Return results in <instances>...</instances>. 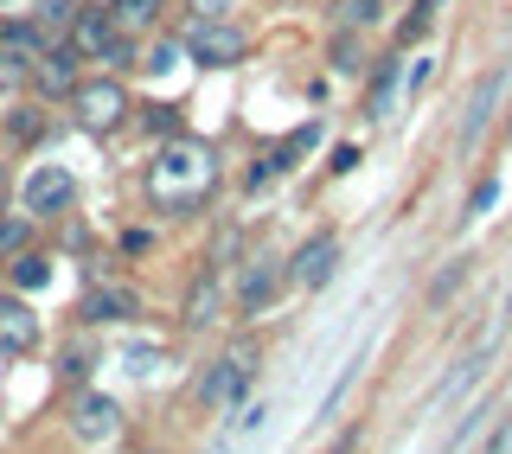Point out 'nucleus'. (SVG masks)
<instances>
[{
	"label": "nucleus",
	"mask_w": 512,
	"mask_h": 454,
	"mask_svg": "<svg viewBox=\"0 0 512 454\" xmlns=\"http://www.w3.org/2000/svg\"><path fill=\"white\" fill-rule=\"evenodd\" d=\"M250 371H256V346L244 339V346H231L224 359L199 378V403L205 410H237L244 403V391H250Z\"/></svg>",
	"instance_id": "4"
},
{
	"label": "nucleus",
	"mask_w": 512,
	"mask_h": 454,
	"mask_svg": "<svg viewBox=\"0 0 512 454\" xmlns=\"http://www.w3.org/2000/svg\"><path fill=\"white\" fill-rule=\"evenodd\" d=\"M218 307H224V275H218V269H205L199 282L186 288L180 320H186V327H212V320H218Z\"/></svg>",
	"instance_id": "13"
},
{
	"label": "nucleus",
	"mask_w": 512,
	"mask_h": 454,
	"mask_svg": "<svg viewBox=\"0 0 512 454\" xmlns=\"http://www.w3.org/2000/svg\"><path fill=\"white\" fill-rule=\"evenodd\" d=\"M397 84H404V58H384L372 71V84H365V116L372 122H384L397 109Z\"/></svg>",
	"instance_id": "14"
},
{
	"label": "nucleus",
	"mask_w": 512,
	"mask_h": 454,
	"mask_svg": "<svg viewBox=\"0 0 512 454\" xmlns=\"http://www.w3.org/2000/svg\"><path fill=\"white\" fill-rule=\"evenodd\" d=\"M141 128H148V135H160V141H173V135L186 128V116H180L173 103H148V109H141Z\"/></svg>",
	"instance_id": "20"
},
{
	"label": "nucleus",
	"mask_w": 512,
	"mask_h": 454,
	"mask_svg": "<svg viewBox=\"0 0 512 454\" xmlns=\"http://www.w3.org/2000/svg\"><path fill=\"white\" fill-rule=\"evenodd\" d=\"M340 231H314L308 243H301L295 256H288V282H301V288H327L333 282V269H340Z\"/></svg>",
	"instance_id": "8"
},
{
	"label": "nucleus",
	"mask_w": 512,
	"mask_h": 454,
	"mask_svg": "<svg viewBox=\"0 0 512 454\" xmlns=\"http://www.w3.org/2000/svg\"><path fill=\"white\" fill-rule=\"evenodd\" d=\"M244 52H250V39L231 20H192L186 26V58H199L205 71H231V64H244Z\"/></svg>",
	"instance_id": "6"
},
{
	"label": "nucleus",
	"mask_w": 512,
	"mask_h": 454,
	"mask_svg": "<svg viewBox=\"0 0 512 454\" xmlns=\"http://www.w3.org/2000/svg\"><path fill=\"white\" fill-rule=\"evenodd\" d=\"M180 58H186V39H160L154 52H148V71H173Z\"/></svg>",
	"instance_id": "26"
},
{
	"label": "nucleus",
	"mask_w": 512,
	"mask_h": 454,
	"mask_svg": "<svg viewBox=\"0 0 512 454\" xmlns=\"http://www.w3.org/2000/svg\"><path fill=\"white\" fill-rule=\"evenodd\" d=\"M26 77H32V64H20V58H7V52H0V90H20Z\"/></svg>",
	"instance_id": "29"
},
{
	"label": "nucleus",
	"mask_w": 512,
	"mask_h": 454,
	"mask_svg": "<svg viewBox=\"0 0 512 454\" xmlns=\"http://www.w3.org/2000/svg\"><path fill=\"white\" fill-rule=\"evenodd\" d=\"M64 39H71L84 58H103V64H128V58H135V32H122L109 7H84Z\"/></svg>",
	"instance_id": "3"
},
{
	"label": "nucleus",
	"mask_w": 512,
	"mask_h": 454,
	"mask_svg": "<svg viewBox=\"0 0 512 454\" xmlns=\"http://www.w3.org/2000/svg\"><path fill=\"white\" fill-rule=\"evenodd\" d=\"M154 365H160V352H154V346H128V352H122V371H128V378H148Z\"/></svg>",
	"instance_id": "25"
},
{
	"label": "nucleus",
	"mask_w": 512,
	"mask_h": 454,
	"mask_svg": "<svg viewBox=\"0 0 512 454\" xmlns=\"http://www.w3.org/2000/svg\"><path fill=\"white\" fill-rule=\"evenodd\" d=\"M436 7H442V0H416V13L404 20V39H423V32L436 26Z\"/></svg>",
	"instance_id": "27"
},
{
	"label": "nucleus",
	"mask_w": 512,
	"mask_h": 454,
	"mask_svg": "<svg viewBox=\"0 0 512 454\" xmlns=\"http://www.w3.org/2000/svg\"><path fill=\"white\" fill-rule=\"evenodd\" d=\"M71 435H77V442H116V435H122V403L103 397V391H77Z\"/></svg>",
	"instance_id": "9"
},
{
	"label": "nucleus",
	"mask_w": 512,
	"mask_h": 454,
	"mask_svg": "<svg viewBox=\"0 0 512 454\" xmlns=\"http://www.w3.org/2000/svg\"><path fill=\"white\" fill-rule=\"evenodd\" d=\"M276 288H282V263H269V256H256V263H244L237 269V307H244V314H263L269 301H276Z\"/></svg>",
	"instance_id": "10"
},
{
	"label": "nucleus",
	"mask_w": 512,
	"mask_h": 454,
	"mask_svg": "<svg viewBox=\"0 0 512 454\" xmlns=\"http://www.w3.org/2000/svg\"><path fill=\"white\" fill-rule=\"evenodd\" d=\"M77 205V180L64 167H32L26 180H20V212L32 224H45V218H64Z\"/></svg>",
	"instance_id": "5"
},
{
	"label": "nucleus",
	"mask_w": 512,
	"mask_h": 454,
	"mask_svg": "<svg viewBox=\"0 0 512 454\" xmlns=\"http://www.w3.org/2000/svg\"><path fill=\"white\" fill-rule=\"evenodd\" d=\"M186 7H192V20H224L237 0H186Z\"/></svg>",
	"instance_id": "31"
},
{
	"label": "nucleus",
	"mask_w": 512,
	"mask_h": 454,
	"mask_svg": "<svg viewBox=\"0 0 512 454\" xmlns=\"http://www.w3.org/2000/svg\"><path fill=\"white\" fill-rule=\"evenodd\" d=\"M327 64H333V71H340V77H359L365 71V52H359V32H333V45H327Z\"/></svg>",
	"instance_id": "17"
},
{
	"label": "nucleus",
	"mask_w": 512,
	"mask_h": 454,
	"mask_svg": "<svg viewBox=\"0 0 512 454\" xmlns=\"http://www.w3.org/2000/svg\"><path fill=\"white\" fill-rule=\"evenodd\" d=\"M26 231H32V218H26V212H20V218H7V224H0V243H20V237H26Z\"/></svg>",
	"instance_id": "33"
},
{
	"label": "nucleus",
	"mask_w": 512,
	"mask_h": 454,
	"mask_svg": "<svg viewBox=\"0 0 512 454\" xmlns=\"http://www.w3.org/2000/svg\"><path fill=\"white\" fill-rule=\"evenodd\" d=\"M32 346H39V314H32L26 301H0V352L20 359Z\"/></svg>",
	"instance_id": "12"
},
{
	"label": "nucleus",
	"mask_w": 512,
	"mask_h": 454,
	"mask_svg": "<svg viewBox=\"0 0 512 454\" xmlns=\"http://www.w3.org/2000/svg\"><path fill=\"white\" fill-rule=\"evenodd\" d=\"M384 13V0H340V26H352V32H365Z\"/></svg>",
	"instance_id": "22"
},
{
	"label": "nucleus",
	"mask_w": 512,
	"mask_h": 454,
	"mask_svg": "<svg viewBox=\"0 0 512 454\" xmlns=\"http://www.w3.org/2000/svg\"><path fill=\"white\" fill-rule=\"evenodd\" d=\"M506 314H512V295H506Z\"/></svg>",
	"instance_id": "36"
},
{
	"label": "nucleus",
	"mask_w": 512,
	"mask_h": 454,
	"mask_svg": "<svg viewBox=\"0 0 512 454\" xmlns=\"http://www.w3.org/2000/svg\"><path fill=\"white\" fill-rule=\"evenodd\" d=\"M39 96H71L77 84H84V52H77L71 39L64 45H45L39 58H32V77H26Z\"/></svg>",
	"instance_id": "7"
},
{
	"label": "nucleus",
	"mask_w": 512,
	"mask_h": 454,
	"mask_svg": "<svg viewBox=\"0 0 512 454\" xmlns=\"http://www.w3.org/2000/svg\"><path fill=\"white\" fill-rule=\"evenodd\" d=\"M90 7H116V0H90Z\"/></svg>",
	"instance_id": "35"
},
{
	"label": "nucleus",
	"mask_w": 512,
	"mask_h": 454,
	"mask_svg": "<svg viewBox=\"0 0 512 454\" xmlns=\"http://www.w3.org/2000/svg\"><path fill=\"white\" fill-rule=\"evenodd\" d=\"M7 135L13 141H39L45 135V116H39V109H13V116H7Z\"/></svg>",
	"instance_id": "23"
},
{
	"label": "nucleus",
	"mask_w": 512,
	"mask_h": 454,
	"mask_svg": "<svg viewBox=\"0 0 512 454\" xmlns=\"http://www.w3.org/2000/svg\"><path fill=\"white\" fill-rule=\"evenodd\" d=\"M0 52L7 58H20V64H32L45 52V32H39V20L32 13H20V20H0Z\"/></svg>",
	"instance_id": "16"
},
{
	"label": "nucleus",
	"mask_w": 512,
	"mask_h": 454,
	"mask_svg": "<svg viewBox=\"0 0 512 454\" xmlns=\"http://www.w3.org/2000/svg\"><path fill=\"white\" fill-rule=\"evenodd\" d=\"M128 90H122V77H84V84L71 90V116L84 135H116V128L128 122Z\"/></svg>",
	"instance_id": "2"
},
{
	"label": "nucleus",
	"mask_w": 512,
	"mask_h": 454,
	"mask_svg": "<svg viewBox=\"0 0 512 454\" xmlns=\"http://www.w3.org/2000/svg\"><path fill=\"white\" fill-rule=\"evenodd\" d=\"M461 275H468V269H448V275H436V282H429V301H448V295H455V288H461Z\"/></svg>",
	"instance_id": "30"
},
{
	"label": "nucleus",
	"mask_w": 512,
	"mask_h": 454,
	"mask_svg": "<svg viewBox=\"0 0 512 454\" xmlns=\"http://www.w3.org/2000/svg\"><path fill=\"white\" fill-rule=\"evenodd\" d=\"M218 154L205 148V141H186V135H173L167 148H160V160L148 167V199L160 205V212H199L205 199L218 192Z\"/></svg>",
	"instance_id": "1"
},
{
	"label": "nucleus",
	"mask_w": 512,
	"mask_h": 454,
	"mask_svg": "<svg viewBox=\"0 0 512 454\" xmlns=\"http://www.w3.org/2000/svg\"><path fill=\"white\" fill-rule=\"evenodd\" d=\"M487 454H512V416H500V423H493V435H487Z\"/></svg>",
	"instance_id": "32"
},
{
	"label": "nucleus",
	"mask_w": 512,
	"mask_h": 454,
	"mask_svg": "<svg viewBox=\"0 0 512 454\" xmlns=\"http://www.w3.org/2000/svg\"><path fill=\"white\" fill-rule=\"evenodd\" d=\"M506 77H512V71H493V77H480V84H474V96H468V116H461V141H480V128H487L493 103H500Z\"/></svg>",
	"instance_id": "15"
},
{
	"label": "nucleus",
	"mask_w": 512,
	"mask_h": 454,
	"mask_svg": "<svg viewBox=\"0 0 512 454\" xmlns=\"http://www.w3.org/2000/svg\"><path fill=\"white\" fill-rule=\"evenodd\" d=\"M77 314H84V327H116V320H135L141 301L128 295V288H84V301H77Z\"/></svg>",
	"instance_id": "11"
},
{
	"label": "nucleus",
	"mask_w": 512,
	"mask_h": 454,
	"mask_svg": "<svg viewBox=\"0 0 512 454\" xmlns=\"http://www.w3.org/2000/svg\"><path fill=\"white\" fill-rule=\"evenodd\" d=\"M77 0H39V7H32V20H39V32L45 39H52V32H71V20H77Z\"/></svg>",
	"instance_id": "19"
},
{
	"label": "nucleus",
	"mask_w": 512,
	"mask_h": 454,
	"mask_svg": "<svg viewBox=\"0 0 512 454\" xmlns=\"http://www.w3.org/2000/svg\"><path fill=\"white\" fill-rule=\"evenodd\" d=\"M109 13H116L122 32H154L160 26V0H116Z\"/></svg>",
	"instance_id": "18"
},
{
	"label": "nucleus",
	"mask_w": 512,
	"mask_h": 454,
	"mask_svg": "<svg viewBox=\"0 0 512 454\" xmlns=\"http://www.w3.org/2000/svg\"><path fill=\"white\" fill-rule=\"evenodd\" d=\"M333 454H352V435H346V442H340V448H333Z\"/></svg>",
	"instance_id": "34"
},
{
	"label": "nucleus",
	"mask_w": 512,
	"mask_h": 454,
	"mask_svg": "<svg viewBox=\"0 0 512 454\" xmlns=\"http://www.w3.org/2000/svg\"><path fill=\"white\" fill-rule=\"evenodd\" d=\"M52 282V256H13V288H45Z\"/></svg>",
	"instance_id": "21"
},
{
	"label": "nucleus",
	"mask_w": 512,
	"mask_h": 454,
	"mask_svg": "<svg viewBox=\"0 0 512 454\" xmlns=\"http://www.w3.org/2000/svg\"><path fill=\"white\" fill-rule=\"evenodd\" d=\"M493 205H500V180H480V186H474V199H468V218L493 212Z\"/></svg>",
	"instance_id": "28"
},
{
	"label": "nucleus",
	"mask_w": 512,
	"mask_h": 454,
	"mask_svg": "<svg viewBox=\"0 0 512 454\" xmlns=\"http://www.w3.org/2000/svg\"><path fill=\"white\" fill-rule=\"evenodd\" d=\"M64 378H71V384H90V371H96V359H90V346H71V352H64Z\"/></svg>",
	"instance_id": "24"
}]
</instances>
